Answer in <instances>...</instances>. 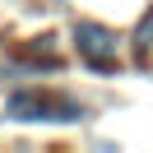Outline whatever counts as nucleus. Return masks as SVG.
Masks as SVG:
<instances>
[{
	"mask_svg": "<svg viewBox=\"0 0 153 153\" xmlns=\"http://www.w3.org/2000/svg\"><path fill=\"white\" fill-rule=\"evenodd\" d=\"M5 116L10 121H84V102L47 93V88H19L5 102Z\"/></svg>",
	"mask_w": 153,
	"mask_h": 153,
	"instance_id": "f257e3e1",
	"label": "nucleus"
},
{
	"mask_svg": "<svg viewBox=\"0 0 153 153\" xmlns=\"http://www.w3.org/2000/svg\"><path fill=\"white\" fill-rule=\"evenodd\" d=\"M74 42H79V56H84L88 65L116 70V37H111V28H102V23H79Z\"/></svg>",
	"mask_w": 153,
	"mask_h": 153,
	"instance_id": "f03ea898",
	"label": "nucleus"
},
{
	"mask_svg": "<svg viewBox=\"0 0 153 153\" xmlns=\"http://www.w3.org/2000/svg\"><path fill=\"white\" fill-rule=\"evenodd\" d=\"M149 51H153V10L149 14H144V23H139V28H134V56H149Z\"/></svg>",
	"mask_w": 153,
	"mask_h": 153,
	"instance_id": "7ed1b4c3",
	"label": "nucleus"
}]
</instances>
